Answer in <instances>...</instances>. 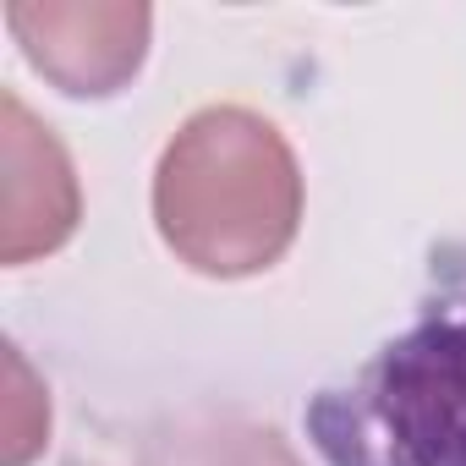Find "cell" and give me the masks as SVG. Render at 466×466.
Returning a JSON list of instances; mask_svg holds the SVG:
<instances>
[{"instance_id": "4", "label": "cell", "mask_w": 466, "mask_h": 466, "mask_svg": "<svg viewBox=\"0 0 466 466\" xmlns=\"http://www.w3.org/2000/svg\"><path fill=\"white\" fill-rule=\"evenodd\" d=\"M0 258L12 269L72 242L83 219L77 170L61 137L6 88L0 94Z\"/></svg>"}, {"instance_id": "5", "label": "cell", "mask_w": 466, "mask_h": 466, "mask_svg": "<svg viewBox=\"0 0 466 466\" xmlns=\"http://www.w3.org/2000/svg\"><path fill=\"white\" fill-rule=\"evenodd\" d=\"M121 466H302V461L264 422L198 411V417L148 428Z\"/></svg>"}, {"instance_id": "1", "label": "cell", "mask_w": 466, "mask_h": 466, "mask_svg": "<svg viewBox=\"0 0 466 466\" xmlns=\"http://www.w3.org/2000/svg\"><path fill=\"white\" fill-rule=\"evenodd\" d=\"M302 422L324 466H466V237L428 253L411 319Z\"/></svg>"}, {"instance_id": "6", "label": "cell", "mask_w": 466, "mask_h": 466, "mask_svg": "<svg viewBox=\"0 0 466 466\" xmlns=\"http://www.w3.org/2000/svg\"><path fill=\"white\" fill-rule=\"evenodd\" d=\"M6 373H12V395H6V444H0V466H28L50 433V400L45 390L34 384L28 362L12 351L6 357Z\"/></svg>"}, {"instance_id": "3", "label": "cell", "mask_w": 466, "mask_h": 466, "mask_svg": "<svg viewBox=\"0 0 466 466\" xmlns=\"http://www.w3.org/2000/svg\"><path fill=\"white\" fill-rule=\"evenodd\" d=\"M6 28L34 72L72 99H110L148 56L154 12L127 0H12Z\"/></svg>"}, {"instance_id": "2", "label": "cell", "mask_w": 466, "mask_h": 466, "mask_svg": "<svg viewBox=\"0 0 466 466\" xmlns=\"http://www.w3.org/2000/svg\"><path fill=\"white\" fill-rule=\"evenodd\" d=\"M154 225L208 280H248L280 264L302 230V165L286 132L248 105L187 116L154 170Z\"/></svg>"}]
</instances>
